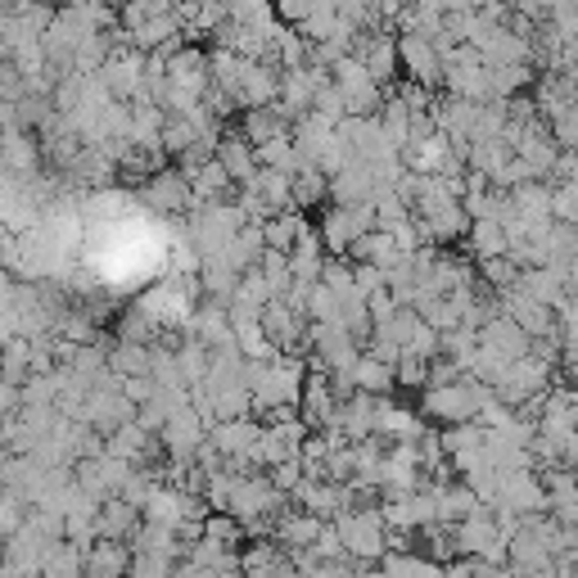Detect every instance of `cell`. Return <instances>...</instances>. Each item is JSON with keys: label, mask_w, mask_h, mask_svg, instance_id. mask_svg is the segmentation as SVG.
<instances>
[{"label": "cell", "mask_w": 578, "mask_h": 578, "mask_svg": "<svg viewBox=\"0 0 578 578\" xmlns=\"http://www.w3.org/2000/svg\"><path fill=\"white\" fill-rule=\"evenodd\" d=\"M466 240H470L475 262H484V258H501V253H506V231H501L497 222H470V227H466Z\"/></svg>", "instance_id": "21"}, {"label": "cell", "mask_w": 578, "mask_h": 578, "mask_svg": "<svg viewBox=\"0 0 578 578\" xmlns=\"http://www.w3.org/2000/svg\"><path fill=\"white\" fill-rule=\"evenodd\" d=\"M267 6H271V19L280 28H299L308 19V10H312V0H267Z\"/></svg>", "instance_id": "26"}, {"label": "cell", "mask_w": 578, "mask_h": 578, "mask_svg": "<svg viewBox=\"0 0 578 578\" xmlns=\"http://www.w3.org/2000/svg\"><path fill=\"white\" fill-rule=\"evenodd\" d=\"M41 578H87V547L59 538L41 560Z\"/></svg>", "instance_id": "17"}, {"label": "cell", "mask_w": 578, "mask_h": 578, "mask_svg": "<svg viewBox=\"0 0 578 578\" xmlns=\"http://www.w3.org/2000/svg\"><path fill=\"white\" fill-rule=\"evenodd\" d=\"M330 529H335V538H339V547L352 565H376L389 551V529H385L376 506H352V511L330 520Z\"/></svg>", "instance_id": "1"}, {"label": "cell", "mask_w": 578, "mask_h": 578, "mask_svg": "<svg viewBox=\"0 0 578 578\" xmlns=\"http://www.w3.org/2000/svg\"><path fill=\"white\" fill-rule=\"evenodd\" d=\"M393 385H398V389H425V361L411 357V352H402V357L393 361Z\"/></svg>", "instance_id": "25"}, {"label": "cell", "mask_w": 578, "mask_h": 578, "mask_svg": "<svg viewBox=\"0 0 578 578\" xmlns=\"http://www.w3.org/2000/svg\"><path fill=\"white\" fill-rule=\"evenodd\" d=\"M492 398L488 385L461 376L457 385H439V389H425L420 393V420H434V425H470L479 416V407Z\"/></svg>", "instance_id": "2"}, {"label": "cell", "mask_w": 578, "mask_h": 578, "mask_svg": "<svg viewBox=\"0 0 578 578\" xmlns=\"http://www.w3.org/2000/svg\"><path fill=\"white\" fill-rule=\"evenodd\" d=\"M299 420L308 425V434H321L330 420H335V411H339V398L330 393V380H326V371H308V380H303V393H299Z\"/></svg>", "instance_id": "8"}, {"label": "cell", "mask_w": 578, "mask_h": 578, "mask_svg": "<svg viewBox=\"0 0 578 578\" xmlns=\"http://www.w3.org/2000/svg\"><path fill=\"white\" fill-rule=\"evenodd\" d=\"M203 434H208L203 416H199V411L186 402L181 411H172V416L163 420V429L155 434V439H159L163 457H172V461H190V457L203 448Z\"/></svg>", "instance_id": "4"}, {"label": "cell", "mask_w": 578, "mask_h": 578, "mask_svg": "<svg viewBox=\"0 0 578 578\" xmlns=\"http://www.w3.org/2000/svg\"><path fill=\"white\" fill-rule=\"evenodd\" d=\"M330 203V181L312 168V163H299L289 172V208L295 212H317Z\"/></svg>", "instance_id": "11"}, {"label": "cell", "mask_w": 578, "mask_h": 578, "mask_svg": "<svg viewBox=\"0 0 578 578\" xmlns=\"http://www.w3.org/2000/svg\"><path fill=\"white\" fill-rule=\"evenodd\" d=\"M140 529V511L127 506L122 497H104L100 511H96V538H109V542H122Z\"/></svg>", "instance_id": "12"}, {"label": "cell", "mask_w": 578, "mask_h": 578, "mask_svg": "<svg viewBox=\"0 0 578 578\" xmlns=\"http://www.w3.org/2000/svg\"><path fill=\"white\" fill-rule=\"evenodd\" d=\"M199 534H203L208 542H217V547H231V551H240V542H245V529H240L227 511H212V516L199 525Z\"/></svg>", "instance_id": "22"}, {"label": "cell", "mask_w": 578, "mask_h": 578, "mask_svg": "<svg viewBox=\"0 0 578 578\" xmlns=\"http://www.w3.org/2000/svg\"><path fill=\"white\" fill-rule=\"evenodd\" d=\"M352 389L357 393H371V398H389L398 385H393V367H385V361L367 357V352H357L352 361Z\"/></svg>", "instance_id": "16"}, {"label": "cell", "mask_w": 578, "mask_h": 578, "mask_svg": "<svg viewBox=\"0 0 578 578\" xmlns=\"http://www.w3.org/2000/svg\"><path fill=\"white\" fill-rule=\"evenodd\" d=\"M127 569H131V547L127 542L96 538L87 547V578H127Z\"/></svg>", "instance_id": "13"}, {"label": "cell", "mask_w": 578, "mask_h": 578, "mask_svg": "<svg viewBox=\"0 0 578 578\" xmlns=\"http://www.w3.org/2000/svg\"><path fill=\"white\" fill-rule=\"evenodd\" d=\"M475 343H479V348H488V352H497V357H506V361H516V357H525V352H529V343H534V339H529V335H525L511 317H492V321L475 335Z\"/></svg>", "instance_id": "10"}, {"label": "cell", "mask_w": 578, "mask_h": 578, "mask_svg": "<svg viewBox=\"0 0 578 578\" xmlns=\"http://www.w3.org/2000/svg\"><path fill=\"white\" fill-rule=\"evenodd\" d=\"M240 127V136L249 140V144H262V140H276V136H289V122L267 104V109H245V118L236 122Z\"/></svg>", "instance_id": "18"}, {"label": "cell", "mask_w": 578, "mask_h": 578, "mask_svg": "<svg viewBox=\"0 0 578 578\" xmlns=\"http://www.w3.org/2000/svg\"><path fill=\"white\" fill-rule=\"evenodd\" d=\"M195 140H199V127H195L186 113H168V118H163V127H159V150H163L168 159L186 155Z\"/></svg>", "instance_id": "19"}, {"label": "cell", "mask_w": 578, "mask_h": 578, "mask_svg": "<svg viewBox=\"0 0 578 578\" xmlns=\"http://www.w3.org/2000/svg\"><path fill=\"white\" fill-rule=\"evenodd\" d=\"M253 163H258V168H271V172H295V168H299L295 140H289V136H276V140L253 144Z\"/></svg>", "instance_id": "20"}, {"label": "cell", "mask_w": 578, "mask_h": 578, "mask_svg": "<svg viewBox=\"0 0 578 578\" xmlns=\"http://www.w3.org/2000/svg\"><path fill=\"white\" fill-rule=\"evenodd\" d=\"M172 565L168 556H155V551H131V569L127 578H172Z\"/></svg>", "instance_id": "24"}, {"label": "cell", "mask_w": 578, "mask_h": 578, "mask_svg": "<svg viewBox=\"0 0 578 578\" xmlns=\"http://www.w3.org/2000/svg\"><path fill=\"white\" fill-rule=\"evenodd\" d=\"M303 212H295V208H280V212H271L267 222H258V231H262V249H271V253H289L295 249V240L303 236Z\"/></svg>", "instance_id": "15"}, {"label": "cell", "mask_w": 578, "mask_h": 578, "mask_svg": "<svg viewBox=\"0 0 578 578\" xmlns=\"http://www.w3.org/2000/svg\"><path fill=\"white\" fill-rule=\"evenodd\" d=\"M402 352H411V357H420V361H429V357H439V330H434V326H416L411 330V339H407V348Z\"/></svg>", "instance_id": "27"}, {"label": "cell", "mask_w": 578, "mask_h": 578, "mask_svg": "<svg viewBox=\"0 0 578 578\" xmlns=\"http://www.w3.org/2000/svg\"><path fill=\"white\" fill-rule=\"evenodd\" d=\"M212 159L222 163V172L231 177V186H236V190H245V186L253 181V172H258V163H253V144L240 136V127H222Z\"/></svg>", "instance_id": "7"}, {"label": "cell", "mask_w": 578, "mask_h": 578, "mask_svg": "<svg viewBox=\"0 0 578 578\" xmlns=\"http://www.w3.org/2000/svg\"><path fill=\"white\" fill-rule=\"evenodd\" d=\"M393 312H398V303H393V295H389V289H376V295H367V317H371V326L389 321Z\"/></svg>", "instance_id": "28"}, {"label": "cell", "mask_w": 578, "mask_h": 578, "mask_svg": "<svg viewBox=\"0 0 578 578\" xmlns=\"http://www.w3.org/2000/svg\"><path fill=\"white\" fill-rule=\"evenodd\" d=\"M41 168V144L37 136L19 131V127H6L0 131V172H10V177H28Z\"/></svg>", "instance_id": "9"}, {"label": "cell", "mask_w": 578, "mask_h": 578, "mask_svg": "<svg viewBox=\"0 0 578 578\" xmlns=\"http://www.w3.org/2000/svg\"><path fill=\"white\" fill-rule=\"evenodd\" d=\"M6 10H10V6H6V0H0V14H6Z\"/></svg>", "instance_id": "30"}, {"label": "cell", "mask_w": 578, "mask_h": 578, "mask_svg": "<svg viewBox=\"0 0 578 578\" xmlns=\"http://www.w3.org/2000/svg\"><path fill=\"white\" fill-rule=\"evenodd\" d=\"M299 501V511H308V516H317L321 525H330L335 516H343V511H352V492H348V484H326V479H303L295 492H289Z\"/></svg>", "instance_id": "5"}, {"label": "cell", "mask_w": 578, "mask_h": 578, "mask_svg": "<svg viewBox=\"0 0 578 578\" xmlns=\"http://www.w3.org/2000/svg\"><path fill=\"white\" fill-rule=\"evenodd\" d=\"M140 208L155 212V217H186L195 208V195H190V181L177 172V168H163L155 177L140 181Z\"/></svg>", "instance_id": "3"}, {"label": "cell", "mask_w": 578, "mask_h": 578, "mask_svg": "<svg viewBox=\"0 0 578 578\" xmlns=\"http://www.w3.org/2000/svg\"><path fill=\"white\" fill-rule=\"evenodd\" d=\"M104 367L118 376V380H150V367H155V343L144 348V343H113L104 352Z\"/></svg>", "instance_id": "14"}, {"label": "cell", "mask_w": 578, "mask_h": 578, "mask_svg": "<svg viewBox=\"0 0 578 578\" xmlns=\"http://www.w3.org/2000/svg\"><path fill=\"white\" fill-rule=\"evenodd\" d=\"M420 326V317L411 312V308H398L389 321H380V326H371V335H380V339H389V343H398V348H407V339H411V330Z\"/></svg>", "instance_id": "23"}, {"label": "cell", "mask_w": 578, "mask_h": 578, "mask_svg": "<svg viewBox=\"0 0 578 578\" xmlns=\"http://www.w3.org/2000/svg\"><path fill=\"white\" fill-rule=\"evenodd\" d=\"M0 240H10V231H6V222H0Z\"/></svg>", "instance_id": "29"}, {"label": "cell", "mask_w": 578, "mask_h": 578, "mask_svg": "<svg viewBox=\"0 0 578 578\" xmlns=\"http://www.w3.org/2000/svg\"><path fill=\"white\" fill-rule=\"evenodd\" d=\"M87 429H96V434H113L118 425H127V420H136V407L122 398V389L118 385H109V389H91L87 393V402H82V416H78Z\"/></svg>", "instance_id": "6"}]
</instances>
